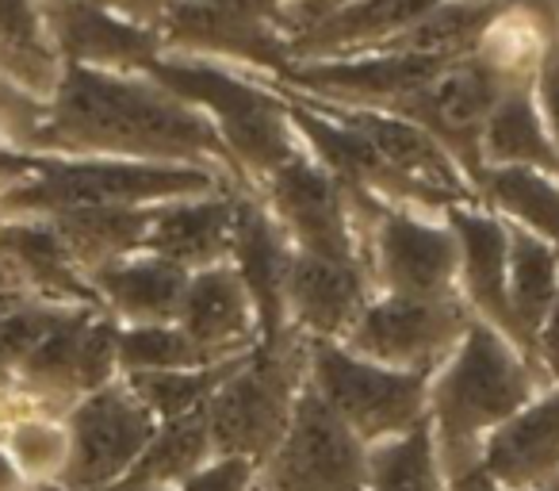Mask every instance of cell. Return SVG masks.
<instances>
[{
    "label": "cell",
    "mask_w": 559,
    "mask_h": 491,
    "mask_svg": "<svg viewBox=\"0 0 559 491\" xmlns=\"http://www.w3.org/2000/svg\"><path fill=\"white\" fill-rule=\"evenodd\" d=\"M257 480V465L246 457H211L203 468H195L188 480L173 483L165 491H249Z\"/></svg>",
    "instance_id": "e575fe53"
},
{
    "label": "cell",
    "mask_w": 559,
    "mask_h": 491,
    "mask_svg": "<svg viewBox=\"0 0 559 491\" xmlns=\"http://www.w3.org/2000/svg\"><path fill=\"white\" fill-rule=\"evenodd\" d=\"M479 203L559 246V177L525 165H490L479 177Z\"/></svg>",
    "instance_id": "f1b7e54d"
},
{
    "label": "cell",
    "mask_w": 559,
    "mask_h": 491,
    "mask_svg": "<svg viewBox=\"0 0 559 491\" xmlns=\"http://www.w3.org/2000/svg\"><path fill=\"white\" fill-rule=\"evenodd\" d=\"M157 39L165 55L211 58L238 70H264L272 78L292 62L288 39L276 24L215 9L207 0H173L157 20Z\"/></svg>",
    "instance_id": "4fadbf2b"
},
{
    "label": "cell",
    "mask_w": 559,
    "mask_h": 491,
    "mask_svg": "<svg viewBox=\"0 0 559 491\" xmlns=\"http://www.w3.org/2000/svg\"><path fill=\"white\" fill-rule=\"evenodd\" d=\"M479 468L498 491H528L559 480V384L536 391L483 437Z\"/></svg>",
    "instance_id": "d6986e66"
},
{
    "label": "cell",
    "mask_w": 559,
    "mask_h": 491,
    "mask_svg": "<svg viewBox=\"0 0 559 491\" xmlns=\"http://www.w3.org/2000/svg\"><path fill=\"white\" fill-rule=\"evenodd\" d=\"M177 323L211 361L249 353L257 346V312L230 261L195 269L188 277Z\"/></svg>",
    "instance_id": "44dd1931"
},
{
    "label": "cell",
    "mask_w": 559,
    "mask_h": 491,
    "mask_svg": "<svg viewBox=\"0 0 559 491\" xmlns=\"http://www.w3.org/2000/svg\"><path fill=\"white\" fill-rule=\"evenodd\" d=\"M368 273L376 292L460 296V250L444 211L376 203L368 219Z\"/></svg>",
    "instance_id": "8fae6325"
},
{
    "label": "cell",
    "mask_w": 559,
    "mask_h": 491,
    "mask_svg": "<svg viewBox=\"0 0 559 491\" xmlns=\"http://www.w3.org/2000/svg\"><path fill=\"white\" fill-rule=\"evenodd\" d=\"M441 0H345L314 20L311 27L292 35L288 58L304 62V58H345L380 50L383 43L406 32L414 20H421Z\"/></svg>",
    "instance_id": "603a6c76"
},
{
    "label": "cell",
    "mask_w": 559,
    "mask_h": 491,
    "mask_svg": "<svg viewBox=\"0 0 559 491\" xmlns=\"http://www.w3.org/2000/svg\"><path fill=\"white\" fill-rule=\"evenodd\" d=\"M0 445L12 453L20 472L32 483H58L70 460V430H66V414L58 419L47 411L43 399L20 407L12 419L0 422Z\"/></svg>",
    "instance_id": "4dcf8cb0"
},
{
    "label": "cell",
    "mask_w": 559,
    "mask_h": 491,
    "mask_svg": "<svg viewBox=\"0 0 559 491\" xmlns=\"http://www.w3.org/2000/svg\"><path fill=\"white\" fill-rule=\"evenodd\" d=\"M551 381L490 323L472 315L456 350L429 376V426L444 476L479 460V445L498 422L525 407Z\"/></svg>",
    "instance_id": "3957f363"
},
{
    "label": "cell",
    "mask_w": 559,
    "mask_h": 491,
    "mask_svg": "<svg viewBox=\"0 0 559 491\" xmlns=\"http://www.w3.org/2000/svg\"><path fill=\"white\" fill-rule=\"evenodd\" d=\"M467 323H472V307L464 304V296L372 292L342 346L391 369L437 373V365L464 338Z\"/></svg>",
    "instance_id": "30bf717a"
},
{
    "label": "cell",
    "mask_w": 559,
    "mask_h": 491,
    "mask_svg": "<svg viewBox=\"0 0 559 491\" xmlns=\"http://www.w3.org/2000/svg\"><path fill=\"white\" fill-rule=\"evenodd\" d=\"M292 238L272 219V211L249 188L234 192V242L230 266L238 269L249 300L257 312V342L276 338L288 327V269H292Z\"/></svg>",
    "instance_id": "e0dca14e"
},
{
    "label": "cell",
    "mask_w": 559,
    "mask_h": 491,
    "mask_svg": "<svg viewBox=\"0 0 559 491\" xmlns=\"http://www.w3.org/2000/svg\"><path fill=\"white\" fill-rule=\"evenodd\" d=\"M365 491H444V465L429 414L403 434L368 445Z\"/></svg>",
    "instance_id": "f546056e"
},
{
    "label": "cell",
    "mask_w": 559,
    "mask_h": 491,
    "mask_svg": "<svg viewBox=\"0 0 559 491\" xmlns=\"http://www.w3.org/2000/svg\"><path fill=\"white\" fill-rule=\"evenodd\" d=\"M0 269L35 300L100 307L88 273L43 215H12L0 223Z\"/></svg>",
    "instance_id": "ffe728a7"
},
{
    "label": "cell",
    "mask_w": 559,
    "mask_h": 491,
    "mask_svg": "<svg viewBox=\"0 0 559 491\" xmlns=\"http://www.w3.org/2000/svg\"><path fill=\"white\" fill-rule=\"evenodd\" d=\"M211 457H215V449H211L207 404H203L188 414L157 422V434L150 437L146 453L134 460V468L111 491H165L188 480Z\"/></svg>",
    "instance_id": "484cf974"
},
{
    "label": "cell",
    "mask_w": 559,
    "mask_h": 491,
    "mask_svg": "<svg viewBox=\"0 0 559 491\" xmlns=\"http://www.w3.org/2000/svg\"><path fill=\"white\" fill-rule=\"evenodd\" d=\"M376 284L365 261L319 258V254H292L288 269V327L322 342H342Z\"/></svg>",
    "instance_id": "ac0fdd59"
},
{
    "label": "cell",
    "mask_w": 559,
    "mask_h": 491,
    "mask_svg": "<svg viewBox=\"0 0 559 491\" xmlns=\"http://www.w3.org/2000/svg\"><path fill=\"white\" fill-rule=\"evenodd\" d=\"M246 361V353L238 358L215 361V365H200V369H165V373H127L123 381L131 384V391L142 404L154 411L157 422L177 419L188 414L195 407H203L211 399V391L234 373V369Z\"/></svg>",
    "instance_id": "1f68e13d"
},
{
    "label": "cell",
    "mask_w": 559,
    "mask_h": 491,
    "mask_svg": "<svg viewBox=\"0 0 559 491\" xmlns=\"http://www.w3.org/2000/svg\"><path fill=\"white\" fill-rule=\"evenodd\" d=\"M150 211L154 208H81L62 211V215H43L66 242V250L73 254L85 273L119 261L127 254H139L146 242Z\"/></svg>",
    "instance_id": "83f0119b"
},
{
    "label": "cell",
    "mask_w": 559,
    "mask_h": 491,
    "mask_svg": "<svg viewBox=\"0 0 559 491\" xmlns=\"http://www.w3.org/2000/svg\"><path fill=\"white\" fill-rule=\"evenodd\" d=\"M188 277L192 273L180 269L177 261L139 250L93 269L88 284L104 312L127 327V323H177Z\"/></svg>",
    "instance_id": "cb8c5ba5"
},
{
    "label": "cell",
    "mask_w": 559,
    "mask_h": 491,
    "mask_svg": "<svg viewBox=\"0 0 559 491\" xmlns=\"http://www.w3.org/2000/svg\"><path fill=\"white\" fill-rule=\"evenodd\" d=\"M307 365H311V338L299 335L296 327H284L276 338L257 342L207 399L215 457H246L261 472L288 430L296 396L307 384Z\"/></svg>",
    "instance_id": "5b68a950"
},
{
    "label": "cell",
    "mask_w": 559,
    "mask_h": 491,
    "mask_svg": "<svg viewBox=\"0 0 559 491\" xmlns=\"http://www.w3.org/2000/svg\"><path fill=\"white\" fill-rule=\"evenodd\" d=\"M70 430V460L62 488L70 491H108L134 468L157 434V419L131 391L123 376L85 391L66 411Z\"/></svg>",
    "instance_id": "9c48e42d"
},
{
    "label": "cell",
    "mask_w": 559,
    "mask_h": 491,
    "mask_svg": "<svg viewBox=\"0 0 559 491\" xmlns=\"http://www.w3.org/2000/svg\"><path fill=\"white\" fill-rule=\"evenodd\" d=\"M43 16L58 58L70 66L142 73L162 55L157 27L134 24L96 0H43Z\"/></svg>",
    "instance_id": "2e32d148"
},
{
    "label": "cell",
    "mask_w": 559,
    "mask_h": 491,
    "mask_svg": "<svg viewBox=\"0 0 559 491\" xmlns=\"http://www.w3.org/2000/svg\"><path fill=\"white\" fill-rule=\"evenodd\" d=\"M506 93L502 78L483 62L479 55H464L444 62L421 89H414L406 101H399L391 112L421 124L467 173V180L479 192L483 157H479V135L487 124L490 108Z\"/></svg>",
    "instance_id": "7c38bea8"
},
{
    "label": "cell",
    "mask_w": 559,
    "mask_h": 491,
    "mask_svg": "<svg viewBox=\"0 0 559 491\" xmlns=\"http://www.w3.org/2000/svg\"><path fill=\"white\" fill-rule=\"evenodd\" d=\"M528 491H559V480H551V483H540V488H528Z\"/></svg>",
    "instance_id": "b9f144b4"
},
{
    "label": "cell",
    "mask_w": 559,
    "mask_h": 491,
    "mask_svg": "<svg viewBox=\"0 0 559 491\" xmlns=\"http://www.w3.org/2000/svg\"><path fill=\"white\" fill-rule=\"evenodd\" d=\"M0 47L55 50L43 16V0H0Z\"/></svg>",
    "instance_id": "836d02e7"
},
{
    "label": "cell",
    "mask_w": 559,
    "mask_h": 491,
    "mask_svg": "<svg viewBox=\"0 0 559 491\" xmlns=\"http://www.w3.org/2000/svg\"><path fill=\"white\" fill-rule=\"evenodd\" d=\"M536 361H540L544 376L551 384H559V292L551 300L548 315H544L540 330H536Z\"/></svg>",
    "instance_id": "8d00e7d4"
},
{
    "label": "cell",
    "mask_w": 559,
    "mask_h": 491,
    "mask_svg": "<svg viewBox=\"0 0 559 491\" xmlns=\"http://www.w3.org/2000/svg\"><path fill=\"white\" fill-rule=\"evenodd\" d=\"M261 203L296 250L368 266V219L380 200L345 192L307 150L292 154L261 180Z\"/></svg>",
    "instance_id": "8992f818"
},
{
    "label": "cell",
    "mask_w": 559,
    "mask_h": 491,
    "mask_svg": "<svg viewBox=\"0 0 559 491\" xmlns=\"http://www.w3.org/2000/svg\"><path fill=\"white\" fill-rule=\"evenodd\" d=\"M12 381V373H9V369H4V361H0V388H4V384H9Z\"/></svg>",
    "instance_id": "60d3db41"
},
{
    "label": "cell",
    "mask_w": 559,
    "mask_h": 491,
    "mask_svg": "<svg viewBox=\"0 0 559 491\" xmlns=\"http://www.w3.org/2000/svg\"><path fill=\"white\" fill-rule=\"evenodd\" d=\"M27 147L73 157L211 165L241 185L238 165L215 124L146 73L66 62Z\"/></svg>",
    "instance_id": "6da1fadb"
},
{
    "label": "cell",
    "mask_w": 559,
    "mask_h": 491,
    "mask_svg": "<svg viewBox=\"0 0 559 491\" xmlns=\"http://www.w3.org/2000/svg\"><path fill=\"white\" fill-rule=\"evenodd\" d=\"M230 242L234 192H203L154 203L142 250L157 254L165 261H177L180 269L195 273V269L230 261Z\"/></svg>",
    "instance_id": "7402d4cb"
},
{
    "label": "cell",
    "mask_w": 559,
    "mask_h": 491,
    "mask_svg": "<svg viewBox=\"0 0 559 491\" xmlns=\"http://www.w3.org/2000/svg\"><path fill=\"white\" fill-rule=\"evenodd\" d=\"M215 365L180 323H119V376Z\"/></svg>",
    "instance_id": "d6a6232c"
},
{
    "label": "cell",
    "mask_w": 559,
    "mask_h": 491,
    "mask_svg": "<svg viewBox=\"0 0 559 491\" xmlns=\"http://www.w3.org/2000/svg\"><path fill=\"white\" fill-rule=\"evenodd\" d=\"M257 476L269 491H365L368 442L307 381Z\"/></svg>",
    "instance_id": "ba28073f"
},
{
    "label": "cell",
    "mask_w": 559,
    "mask_h": 491,
    "mask_svg": "<svg viewBox=\"0 0 559 491\" xmlns=\"http://www.w3.org/2000/svg\"><path fill=\"white\" fill-rule=\"evenodd\" d=\"M444 491H498L495 480L479 468V460L467 468H456V472L444 476Z\"/></svg>",
    "instance_id": "ab89813d"
},
{
    "label": "cell",
    "mask_w": 559,
    "mask_h": 491,
    "mask_svg": "<svg viewBox=\"0 0 559 491\" xmlns=\"http://www.w3.org/2000/svg\"><path fill=\"white\" fill-rule=\"evenodd\" d=\"M533 96H536V108L544 116V127H548L551 142H556V154H559V32L551 35L548 50L540 58V70H536L533 81Z\"/></svg>",
    "instance_id": "d590c367"
},
{
    "label": "cell",
    "mask_w": 559,
    "mask_h": 491,
    "mask_svg": "<svg viewBox=\"0 0 559 491\" xmlns=\"http://www.w3.org/2000/svg\"><path fill=\"white\" fill-rule=\"evenodd\" d=\"M479 157L483 169H490V165H525V169L559 177L556 142H551L548 127H544L533 89H506L498 96L487 124H483Z\"/></svg>",
    "instance_id": "d4e9b609"
},
{
    "label": "cell",
    "mask_w": 559,
    "mask_h": 491,
    "mask_svg": "<svg viewBox=\"0 0 559 491\" xmlns=\"http://www.w3.org/2000/svg\"><path fill=\"white\" fill-rule=\"evenodd\" d=\"M0 173L12 188L0 196L4 215H62L81 208H154L180 196L223 192L234 185L223 169L185 162H134V157L73 154H4Z\"/></svg>",
    "instance_id": "7a4b0ae2"
},
{
    "label": "cell",
    "mask_w": 559,
    "mask_h": 491,
    "mask_svg": "<svg viewBox=\"0 0 559 491\" xmlns=\"http://www.w3.org/2000/svg\"><path fill=\"white\" fill-rule=\"evenodd\" d=\"M96 4H104V9H111V12H119V16L134 20V24L157 27V20L165 16V9H169L173 0H96Z\"/></svg>",
    "instance_id": "74e56055"
},
{
    "label": "cell",
    "mask_w": 559,
    "mask_h": 491,
    "mask_svg": "<svg viewBox=\"0 0 559 491\" xmlns=\"http://www.w3.org/2000/svg\"><path fill=\"white\" fill-rule=\"evenodd\" d=\"M506 226H510V261H506L510 312L536 358V330H540L544 315H548L551 300L559 292V246L518 223Z\"/></svg>",
    "instance_id": "4316f807"
},
{
    "label": "cell",
    "mask_w": 559,
    "mask_h": 491,
    "mask_svg": "<svg viewBox=\"0 0 559 491\" xmlns=\"http://www.w3.org/2000/svg\"><path fill=\"white\" fill-rule=\"evenodd\" d=\"M207 4L226 9V12H238V16H249V20H264V24L280 27V4H276V0H207Z\"/></svg>",
    "instance_id": "f35d334b"
},
{
    "label": "cell",
    "mask_w": 559,
    "mask_h": 491,
    "mask_svg": "<svg viewBox=\"0 0 559 491\" xmlns=\"http://www.w3.org/2000/svg\"><path fill=\"white\" fill-rule=\"evenodd\" d=\"M429 376L433 373L391 369L345 350L342 342L311 338L307 381L368 445L403 434L426 419Z\"/></svg>",
    "instance_id": "52a82bcc"
},
{
    "label": "cell",
    "mask_w": 559,
    "mask_h": 491,
    "mask_svg": "<svg viewBox=\"0 0 559 491\" xmlns=\"http://www.w3.org/2000/svg\"><path fill=\"white\" fill-rule=\"evenodd\" d=\"M108 491H111V488H108Z\"/></svg>",
    "instance_id": "7bdbcfd3"
},
{
    "label": "cell",
    "mask_w": 559,
    "mask_h": 491,
    "mask_svg": "<svg viewBox=\"0 0 559 491\" xmlns=\"http://www.w3.org/2000/svg\"><path fill=\"white\" fill-rule=\"evenodd\" d=\"M142 73L215 124L246 188L261 185L276 165L304 150L288 119L284 93L269 81H253L238 66L162 50Z\"/></svg>",
    "instance_id": "277c9868"
},
{
    "label": "cell",
    "mask_w": 559,
    "mask_h": 491,
    "mask_svg": "<svg viewBox=\"0 0 559 491\" xmlns=\"http://www.w3.org/2000/svg\"><path fill=\"white\" fill-rule=\"evenodd\" d=\"M452 234H456L460 250V296L472 307V315H479L483 323H490L495 330H502L536 369L540 361L533 358V350L521 338L518 323L510 312V292H506V261H510V226L502 215H495L483 203H449L444 208ZM544 373V369H540Z\"/></svg>",
    "instance_id": "9a60e30c"
},
{
    "label": "cell",
    "mask_w": 559,
    "mask_h": 491,
    "mask_svg": "<svg viewBox=\"0 0 559 491\" xmlns=\"http://www.w3.org/2000/svg\"><path fill=\"white\" fill-rule=\"evenodd\" d=\"M288 93V89H284ZM299 96V93H296ZM311 101V96H304ZM322 112L337 116L342 124L357 127L368 142L383 154V162L395 165L414 188L429 196L437 208H449V203H479V192L467 180V173L456 165V157L433 139L421 124L399 116L391 108H365V104H330V101H311Z\"/></svg>",
    "instance_id": "5bb4252c"
}]
</instances>
